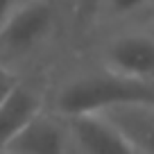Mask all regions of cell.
Here are the masks:
<instances>
[{
  "mask_svg": "<svg viewBox=\"0 0 154 154\" xmlns=\"http://www.w3.org/2000/svg\"><path fill=\"white\" fill-rule=\"evenodd\" d=\"M131 104L154 106V84L111 75L91 63L59 77L57 82H50L48 91V109L63 118L104 113Z\"/></svg>",
  "mask_w": 154,
  "mask_h": 154,
  "instance_id": "obj_1",
  "label": "cell"
},
{
  "mask_svg": "<svg viewBox=\"0 0 154 154\" xmlns=\"http://www.w3.org/2000/svg\"><path fill=\"white\" fill-rule=\"evenodd\" d=\"M66 32L59 0H20L0 27V66L25 75L38 63Z\"/></svg>",
  "mask_w": 154,
  "mask_h": 154,
  "instance_id": "obj_2",
  "label": "cell"
},
{
  "mask_svg": "<svg viewBox=\"0 0 154 154\" xmlns=\"http://www.w3.org/2000/svg\"><path fill=\"white\" fill-rule=\"evenodd\" d=\"M91 66L111 75L154 84V25L145 20L93 34Z\"/></svg>",
  "mask_w": 154,
  "mask_h": 154,
  "instance_id": "obj_3",
  "label": "cell"
},
{
  "mask_svg": "<svg viewBox=\"0 0 154 154\" xmlns=\"http://www.w3.org/2000/svg\"><path fill=\"white\" fill-rule=\"evenodd\" d=\"M50 79L45 72L34 70L18 77V82L0 102V152L41 109L48 106Z\"/></svg>",
  "mask_w": 154,
  "mask_h": 154,
  "instance_id": "obj_4",
  "label": "cell"
},
{
  "mask_svg": "<svg viewBox=\"0 0 154 154\" xmlns=\"http://www.w3.org/2000/svg\"><path fill=\"white\" fill-rule=\"evenodd\" d=\"M7 154H75L63 116L41 109L2 149Z\"/></svg>",
  "mask_w": 154,
  "mask_h": 154,
  "instance_id": "obj_5",
  "label": "cell"
},
{
  "mask_svg": "<svg viewBox=\"0 0 154 154\" xmlns=\"http://www.w3.org/2000/svg\"><path fill=\"white\" fill-rule=\"evenodd\" d=\"M75 154H138L118 127L102 113L66 118Z\"/></svg>",
  "mask_w": 154,
  "mask_h": 154,
  "instance_id": "obj_6",
  "label": "cell"
},
{
  "mask_svg": "<svg viewBox=\"0 0 154 154\" xmlns=\"http://www.w3.org/2000/svg\"><path fill=\"white\" fill-rule=\"evenodd\" d=\"M125 134L138 154H154V106L152 104H131L118 106L102 113Z\"/></svg>",
  "mask_w": 154,
  "mask_h": 154,
  "instance_id": "obj_7",
  "label": "cell"
},
{
  "mask_svg": "<svg viewBox=\"0 0 154 154\" xmlns=\"http://www.w3.org/2000/svg\"><path fill=\"white\" fill-rule=\"evenodd\" d=\"M152 7H154V0H100L93 34L111 29V27H118V25L143 20V16Z\"/></svg>",
  "mask_w": 154,
  "mask_h": 154,
  "instance_id": "obj_8",
  "label": "cell"
},
{
  "mask_svg": "<svg viewBox=\"0 0 154 154\" xmlns=\"http://www.w3.org/2000/svg\"><path fill=\"white\" fill-rule=\"evenodd\" d=\"M66 20V29L72 38L88 41L95 29V16L100 0H59Z\"/></svg>",
  "mask_w": 154,
  "mask_h": 154,
  "instance_id": "obj_9",
  "label": "cell"
},
{
  "mask_svg": "<svg viewBox=\"0 0 154 154\" xmlns=\"http://www.w3.org/2000/svg\"><path fill=\"white\" fill-rule=\"evenodd\" d=\"M18 77H20L18 72H14V70H9V68H2V66H0V102H2V97L11 91V86L18 82Z\"/></svg>",
  "mask_w": 154,
  "mask_h": 154,
  "instance_id": "obj_10",
  "label": "cell"
},
{
  "mask_svg": "<svg viewBox=\"0 0 154 154\" xmlns=\"http://www.w3.org/2000/svg\"><path fill=\"white\" fill-rule=\"evenodd\" d=\"M20 5V0H0V27L5 25V20L11 16V11Z\"/></svg>",
  "mask_w": 154,
  "mask_h": 154,
  "instance_id": "obj_11",
  "label": "cell"
},
{
  "mask_svg": "<svg viewBox=\"0 0 154 154\" xmlns=\"http://www.w3.org/2000/svg\"><path fill=\"white\" fill-rule=\"evenodd\" d=\"M143 20H145V23H149V25H154V7H152V9H149L147 14L143 16Z\"/></svg>",
  "mask_w": 154,
  "mask_h": 154,
  "instance_id": "obj_12",
  "label": "cell"
},
{
  "mask_svg": "<svg viewBox=\"0 0 154 154\" xmlns=\"http://www.w3.org/2000/svg\"><path fill=\"white\" fill-rule=\"evenodd\" d=\"M0 154H7V152H0Z\"/></svg>",
  "mask_w": 154,
  "mask_h": 154,
  "instance_id": "obj_13",
  "label": "cell"
}]
</instances>
